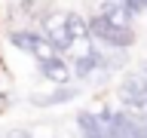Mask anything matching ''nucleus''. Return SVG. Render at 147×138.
Here are the masks:
<instances>
[{"label": "nucleus", "mask_w": 147, "mask_h": 138, "mask_svg": "<svg viewBox=\"0 0 147 138\" xmlns=\"http://www.w3.org/2000/svg\"><path fill=\"white\" fill-rule=\"evenodd\" d=\"M98 64H104V55L95 49V46H86V52L83 55H77L74 58V68H71V74L74 77H89Z\"/></svg>", "instance_id": "nucleus-5"}, {"label": "nucleus", "mask_w": 147, "mask_h": 138, "mask_svg": "<svg viewBox=\"0 0 147 138\" xmlns=\"http://www.w3.org/2000/svg\"><path fill=\"white\" fill-rule=\"evenodd\" d=\"M101 16L110 18V22H117V25H126L132 28V18H135V12L123 3V0H104L101 3Z\"/></svg>", "instance_id": "nucleus-7"}, {"label": "nucleus", "mask_w": 147, "mask_h": 138, "mask_svg": "<svg viewBox=\"0 0 147 138\" xmlns=\"http://www.w3.org/2000/svg\"><path fill=\"white\" fill-rule=\"evenodd\" d=\"M77 92L74 89H64V92H49V95H34V104H61V101L74 98Z\"/></svg>", "instance_id": "nucleus-8"}, {"label": "nucleus", "mask_w": 147, "mask_h": 138, "mask_svg": "<svg viewBox=\"0 0 147 138\" xmlns=\"http://www.w3.org/2000/svg\"><path fill=\"white\" fill-rule=\"evenodd\" d=\"M43 37L49 40V46L55 49V55H58V52H67V49L74 46L71 31H67V16H49L43 22Z\"/></svg>", "instance_id": "nucleus-4"}, {"label": "nucleus", "mask_w": 147, "mask_h": 138, "mask_svg": "<svg viewBox=\"0 0 147 138\" xmlns=\"http://www.w3.org/2000/svg\"><path fill=\"white\" fill-rule=\"evenodd\" d=\"M123 3H126V6L132 9V12H135V16H138V12H144V9H147V0H123Z\"/></svg>", "instance_id": "nucleus-9"}, {"label": "nucleus", "mask_w": 147, "mask_h": 138, "mask_svg": "<svg viewBox=\"0 0 147 138\" xmlns=\"http://www.w3.org/2000/svg\"><path fill=\"white\" fill-rule=\"evenodd\" d=\"M40 74L49 77L52 83H67V80H71V64L64 62L61 55H52V58L40 62Z\"/></svg>", "instance_id": "nucleus-6"}, {"label": "nucleus", "mask_w": 147, "mask_h": 138, "mask_svg": "<svg viewBox=\"0 0 147 138\" xmlns=\"http://www.w3.org/2000/svg\"><path fill=\"white\" fill-rule=\"evenodd\" d=\"M9 40H12V46H16V49H25L28 55H34L37 64L55 55V49L49 46V40H46L43 34H37V31H12V34H9Z\"/></svg>", "instance_id": "nucleus-2"}, {"label": "nucleus", "mask_w": 147, "mask_h": 138, "mask_svg": "<svg viewBox=\"0 0 147 138\" xmlns=\"http://www.w3.org/2000/svg\"><path fill=\"white\" fill-rule=\"evenodd\" d=\"M119 101L126 108H144L147 104V77L141 74H126L119 83Z\"/></svg>", "instance_id": "nucleus-3"}, {"label": "nucleus", "mask_w": 147, "mask_h": 138, "mask_svg": "<svg viewBox=\"0 0 147 138\" xmlns=\"http://www.w3.org/2000/svg\"><path fill=\"white\" fill-rule=\"evenodd\" d=\"M144 77H147V62H144Z\"/></svg>", "instance_id": "nucleus-11"}, {"label": "nucleus", "mask_w": 147, "mask_h": 138, "mask_svg": "<svg viewBox=\"0 0 147 138\" xmlns=\"http://www.w3.org/2000/svg\"><path fill=\"white\" fill-rule=\"evenodd\" d=\"M86 25H89V37H95V40H101V43H107V46L126 49V46L135 43V31H132V28L117 25V22L104 18L101 12H95V16H92Z\"/></svg>", "instance_id": "nucleus-1"}, {"label": "nucleus", "mask_w": 147, "mask_h": 138, "mask_svg": "<svg viewBox=\"0 0 147 138\" xmlns=\"http://www.w3.org/2000/svg\"><path fill=\"white\" fill-rule=\"evenodd\" d=\"M135 138H147V126H135Z\"/></svg>", "instance_id": "nucleus-10"}]
</instances>
